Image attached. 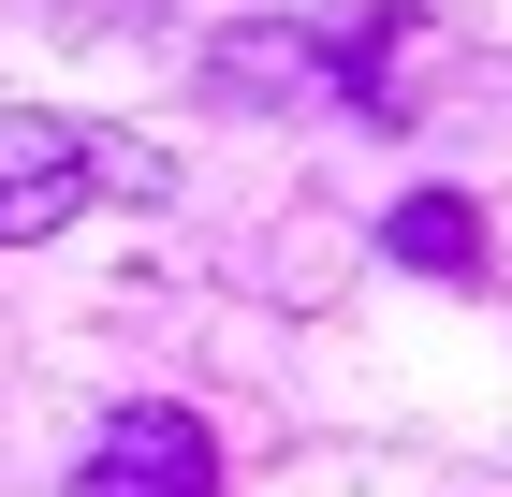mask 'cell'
<instances>
[{
	"label": "cell",
	"instance_id": "cell-1",
	"mask_svg": "<svg viewBox=\"0 0 512 497\" xmlns=\"http://www.w3.org/2000/svg\"><path fill=\"white\" fill-rule=\"evenodd\" d=\"M118 176H132V161L103 147V132H59V117H0V249H30V234L88 220Z\"/></svg>",
	"mask_w": 512,
	"mask_h": 497
},
{
	"label": "cell",
	"instance_id": "cell-2",
	"mask_svg": "<svg viewBox=\"0 0 512 497\" xmlns=\"http://www.w3.org/2000/svg\"><path fill=\"white\" fill-rule=\"evenodd\" d=\"M74 497H220V439L191 410H118L103 454L74 468Z\"/></svg>",
	"mask_w": 512,
	"mask_h": 497
},
{
	"label": "cell",
	"instance_id": "cell-3",
	"mask_svg": "<svg viewBox=\"0 0 512 497\" xmlns=\"http://www.w3.org/2000/svg\"><path fill=\"white\" fill-rule=\"evenodd\" d=\"M395 264H439V278H483V220L454 191H410L395 205Z\"/></svg>",
	"mask_w": 512,
	"mask_h": 497
}]
</instances>
